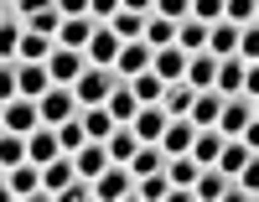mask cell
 <instances>
[{
    "label": "cell",
    "mask_w": 259,
    "mask_h": 202,
    "mask_svg": "<svg viewBox=\"0 0 259 202\" xmlns=\"http://www.w3.org/2000/svg\"><path fill=\"white\" fill-rule=\"evenodd\" d=\"M104 109H109V119H114V125H130V119H135V109H140V99L130 94V83L119 78V83L109 88V99H104Z\"/></svg>",
    "instance_id": "ffe728a7"
},
{
    "label": "cell",
    "mask_w": 259,
    "mask_h": 202,
    "mask_svg": "<svg viewBox=\"0 0 259 202\" xmlns=\"http://www.w3.org/2000/svg\"><path fill=\"white\" fill-rule=\"evenodd\" d=\"M114 52H119V36H114V31L104 26V21H99V26H94V36H89V47H83V57L109 67V62H114Z\"/></svg>",
    "instance_id": "7402d4cb"
},
{
    "label": "cell",
    "mask_w": 259,
    "mask_h": 202,
    "mask_svg": "<svg viewBox=\"0 0 259 202\" xmlns=\"http://www.w3.org/2000/svg\"><path fill=\"white\" fill-rule=\"evenodd\" d=\"M223 192H228V176L218 166H202L197 182H192V202H223Z\"/></svg>",
    "instance_id": "d6986e66"
},
{
    "label": "cell",
    "mask_w": 259,
    "mask_h": 202,
    "mask_svg": "<svg viewBox=\"0 0 259 202\" xmlns=\"http://www.w3.org/2000/svg\"><path fill=\"white\" fill-rule=\"evenodd\" d=\"M57 202H94V182L89 176H73V182L57 192Z\"/></svg>",
    "instance_id": "74e56055"
},
{
    "label": "cell",
    "mask_w": 259,
    "mask_h": 202,
    "mask_svg": "<svg viewBox=\"0 0 259 202\" xmlns=\"http://www.w3.org/2000/svg\"><path fill=\"white\" fill-rule=\"evenodd\" d=\"M6 187L16 202H47V192H41V166L21 161V166H6Z\"/></svg>",
    "instance_id": "277c9868"
},
{
    "label": "cell",
    "mask_w": 259,
    "mask_h": 202,
    "mask_svg": "<svg viewBox=\"0 0 259 202\" xmlns=\"http://www.w3.org/2000/svg\"><path fill=\"white\" fill-rule=\"evenodd\" d=\"M57 47L52 36H41V31H26L21 26V47H16V62H47V52Z\"/></svg>",
    "instance_id": "4316f807"
},
{
    "label": "cell",
    "mask_w": 259,
    "mask_h": 202,
    "mask_svg": "<svg viewBox=\"0 0 259 202\" xmlns=\"http://www.w3.org/2000/svg\"><path fill=\"white\" fill-rule=\"evenodd\" d=\"M94 26H99V21L94 16H62V26H57V47H73V52H83V47H89V36H94Z\"/></svg>",
    "instance_id": "30bf717a"
},
{
    "label": "cell",
    "mask_w": 259,
    "mask_h": 202,
    "mask_svg": "<svg viewBox=\"0 0 259 202\" xmlns=\"http://www.w3.org/2000/svg\"><path fill=\"white\" fill-rule=\"evenodd\" d=\"M47 88H52L47 62H16V94H21V99H41Z\"/></svg>",
    "instance_id": "8fae6325"
},
{
    "label": "cell",
    "mask_w": 259,
    "mask_h": 202,
    "mask_svg": "<svg viewBox=\"0 0 259 202\" xmlns=\"http://www.w3.org/2000/svg\"><path fill=\"white\" fill-rule=\"evenodd\" d=\"M73 176H78V171H73V155H52V161L41 166V192H47V197L57 202V192L68 187Z\"/></svg>",
    "instance_id": "e0dca14e"
},
{
    "label": "cell",
    "mask_w": 259,
    "mask_h": 202,
    "mask_svg": "<svg viewBox=\"0 0 259 202\" xmlns=\"http://www.w3.org/2000/svg\"><path fill=\"white\" fill-rule=\"evenodd\" d=\"M192 135H197V125L192 119H166V130H161V150L166 155H187V145H192Z\"/></svg>",
    "instance_id": "44dd1931"
},
{
    "label": "cell",
    "mask_w": 259,
    "mask_h": 202,
    "mask_svg": "<svg viewBox=\"0 0 259 202\" xmlns=\"http://www.w3.org/2000/svg\"><path fill=\"white\" fill-rule=\"evenodd\" d=\"M218 109H223V94H218V88H197L187 119H192V125H212V119H218Z\"/></svg>",
    "instance_id": "cb8c5ba5"
},
{
    "label": "cell",
    "mask_w": 259,
    "mask_h": 202,
    "mask_svg": "<svg viewBox=\"0 0 259 202\" xmlns=\"http://www.w3.org/2000/svg\"><path fill=\"white\" fill-rule=\"evenodd\" d=\"M16 99V62H0V104Z\"/></svg>",
    "instance_id": "b9f144b4"
},
{
    "label": "cell",
    "mask_w": 259,
    "mask_h": 202,
    "mask_svg": "<svg viewBox=\"0 0 259 202\" xmlns=\"http://www.w3.org/2000/svg\"><path fill=\"white\" fill-rule=\"evenodd\" d=\"M16 47H21V16H6L0 21V62H16Z\"/></svg>",
    "instance_id": "e575fe53"
},
{
    "label": "cell",
    "mask_w": 259,
    "mask_h": 202,
    "mask_svg": "<svg viewBox=\"0 0 259 202\" xmlns=\"http://www.w3.org/2000/svg\"><path fill=\"white\" fill-rule=\"evenodd\" d=\"M78 119H83V135H89V140H104V135L114 130V119H109V109H104V104L78 109Z\"/></svg>",
    "instance_id": "4dcf8cb0"
},
{
    "label": "cell",
    "mask_w": 259,
    "mask_h": 202,
    "mask_svg": "<svg viewBox=\"0 0 259 202\" xmlns=\"http://www.w3.org/2000/svg\"><path fill=\"white\" fill-rule=\"evenodd\" d=\"M130 130H135V140H161V130H166V109H161V104H140L135 119H130Z\"/></svg>",
    "instance_id": "ac0fdd59"
},
{
    "label": "cell",
    "mask_w": 259,
    "mask_h": 202,
    "mask_svg": "<svg viewBox=\"0 0 259 202\" xmlns=\"http://www.w3.org/2000/svg\"><path fill=\"white\" fill-rule=\"evenodd\" d=\"M21 161H26V135L0 130V166H21Z\"/></svg>",
    "instance_id": "836d02e7"
},
{
    "label": "cell",
    "mask_w": 259,
    "mask_h": 202,
    "mask_svg": "<svg viewBox=\"0 0 259 202\" xmlns=\"http://www.w3.org/2000/svg\"><path fill=\"white\" fill-rule=\"evenodd\" d=\"M192 16L212 26V21H223V0H192Z\"/></svg>",
    "instance_id": "60d3db41"
},
{
    "label": "cell",
    "mask_w": 259,
    "mask_h": 202,
    "mask_svg": "<svg viewBox=\"0 0 259 202\" xmlns=\"http://www.w3.org/2000/svg\"><path fill=\"white\" fill-rule=\"evenodd\" d=\"M212 125H218L223 135H244L249 125H259V104H254V94H228Z\"/></svg>",
    "instance_id": "7a4b0ae2"
},
{
    "label": "cell",
    "mask_w": 259,
    "mask_h": 202,
    "mask_svg": "<svg viewBox=\"0 0 259 202\" xmlns=\"http://www.w3.org/2000/svg\"><path fill=\"white\" fill-rule=\"evenodd\" d=\"M207 52L212 57H233L239 52V26H233V21H212L207 26Z\"/></svg>",
    "instance_id": "603a6c76"
},
{
    "label": "cell",
    "mask_w": 259,
    "mask_h": 202,
    "mask_svg": "<svg viewBox=\"0 0 259 202\" xmlns=\"http://www.w3.org/2000/svg\"><path fill=\"white\" fill-rule=\"evenodd\" d=\"M192 94H197L192 83H166V94H161V109H166V119H187V109H192Z\"/></svg>",
    "instance_id": "83f0119b"
},
{
    "label": "cell",
    "mask_w": 259,
    "mask_h": 202,
    "mask_svg": "<svg viewBox=\"0 0 259 202\" xmlns=\"http://www.w3.org/2000/svg\"><path fill=\"white\" fill-rule=\"evenodd\" d=\"M218 150H223V130H218V125H197V135H192L187 155H192L197 166H212V161H218Z\"/></svg>",
    "instance_id": "4fadbf2b"
},
{
    "label": "cell",
    "mask_w": 259,
    "mask_h": 202,
    "mask_svg": "<svg viewBox=\"0 0 259 202\" xmlns=\"http://www.w3.org/2000/svg\"><path fill=\"white\" fill-rule=\"evenodd\" d=\"M21 26H26V31H41V36H57V26H62V11H57V6H47V11H31V16H21Z\"/></svg>",
    "instance_id": "d6a6232c"
},
{
    "label": "cell",
    "mask_w": 259,
    "mask_h": 202,
    "mask_svg": "<svg viewBox=\"0 0 259 202\" xmlns=\"http://www.w3.org/2000/svg\"><path fill=\"white\" fill-rule=\"evenodd\" d=\"M52 155H62V145H57V125H36V130H26V161H31V166H47Z\"/></svg>",
    "instance_id": "ba28073f"
},
{
    "label": "cell",
    "mask_w": 259,
    "mask_h": 202,
    "mask_svg": "<svg viewBox=\"0 0 259 202\" xmlns=\"http://www.w3.org/2000/svg\"><path fill=\"white\" fill-rule=\"evenodd\" d=\"M36 109H41V125H62V119H73V114H78V99H73V88H68V83H52L47 94L36 99Z\"/></svg>",
    "instance_id": "5b68a950"
},
{
    "label": "cell",
    "mask_w": 259,
    "mask_h": 202,
    "mask_svg": "<svg viewBox=\"0 0 259 202\" xmlns=\"http://www.w3.org/2000/svg\"><path fill=\"white\" fill-rule=\"evenodd\" d=\"M11 6H16V0H11Z\"/></svg>",
    "instance_id": "c3c4849f"
},
{
    "label": "cell",
    "mask_w": 259,
    "mask_h": 202,
    "mask_svg": "<svg viewBox=\"0 0 259 202\" xmlns=\"http://www.w3.org/2000/svg\"><path fill=\"white\" fill-rule=\"evenodd\" d=\"M47 6H57V0H16L11 11H16V16H31V11H47Z\"/></svg>",
    "instance_id": "ee69618b"
},
{
    "label": "cell",
    "mask_w": 259,
    "mask_h": 202,
    "mask_svg": "<svg viewBox=\"0 0 259 202\" xmlns=\"http://www.w3.org/2000/svg\"><path fill=\"white\" fill-rule=\"evenodd\" d=\"M94 202H135V176H130V166H104L94 176Z\"/></svg>",
    "instance_id": "3957f363"
},
{
    "label": "cell",
    "mask_w": 259,
    "mask_h": 202,
    "mask_svg": "<svg viewBox=\"0 0 259 202\" xmlns=\"http://www.w3.org/2000/svg\"><path fill=\"white\" fill-rule=\"evenodd\" d=\"M182 67H187V52L177 42H166V47H150V73L166 78V83H182Z\"/></svg>",
    "instance_id": "9c48e42d"
},
{
    "label": "cell",
    "mask_w": 259,
    "mask_h": 202,
    "mask_svg": "<svg viewBox=\"0 0 259 202\" xmlns=\"http://www.w3.org/2000/svg\"><path fill=\"white\" fill-rule=\"evenodd\" d=\"M150 16H166V21H182V16H192V0H150Z\"/></svg>",
    "instance_id": "f35d334b"
},
{
    "label": "cell",
    "mask_w": 259,
    "mask_h": 202,
    "mask_svg": "<svg viewBox=\"0 0 259 202\" xmlns=\"http://www.w3.org/2000/svg\"><path fill=\"white\" fill-rule=\"evenodd\" d=\"M83 140H89V135H83V119H78V114L57 125V145H62V155H73V150H78Z\"/></svg>",
    "instance_id": "d590c367"
},
{
    "label": "cell",
    "mask_w": 259,
    "mask_h": 202,
    "mask_svg": "<svg viewBox=\"0 0 259 202\" xmlns=\"http://www.w3.org/2000/svg\"><path fill=\"white\" fill-rule=\"evenodd\" d=\"M140 42H145V47H166V42H177V21H166V16H150V11H145Z\"/></svg>",
    "instance_id": "f1b7e54d"
},
{
    "label": "cell",
    "mask_w": 259,
    "mask_h": 202,
    "mask_svg": "<svg viewBox=\"0 0 259 202\" xmlns=\"http://www.w3.org/2000/svg\"><path fill=\"white\" fill-rule=\"evenodd\" d=\"M124 83H130V94H135L140 104H161V94H166V78H156L150 67H145V73H135V78H124Z\"/></svg>",
    "instance_id": "f546056e"
},
{
    "label": "cell",
    "mask_w": 259,
    "mask_h": 202,
    "mask_svg": "<svg viewBox=\"0 0 259 202\" xmlns=\"http://www.w3.org/2000/svg\"><path fill=\"white\" fill-rule=\"evenodd\" d=\"M114 11H119V0H89V16L94 21H109Z\"/></svg>",
    "instance_id": "7bdbcfd3"
},
{
    "label": "cell",
    "mask_w": 259,
    "mask_h": 202,
    "mask_svg": "<svg viewBox=\"0 0 259 202\" xmlns=\"http://www.w3.org/2000/svg\"><path fill=\"white\" fill-rule=\"evenodd\" d=\"M239 57L244 62H259V26H254V21L239 26Z\"/></svg>",
    "instance_id": "ab89813d"
},
{
    "label": "cell",
    "mask_w": 259,
    "mask_h": 202,
    "mask_svg": "<svg viewBox=\"0 0 259 202\" xmlns=\"http://www.w3.org/2000/svg\"><path fill=\"white\" fill-rule=\"evenodd\" d=\"M119 11H140V16H145V11H150V0H119Z\"/></svg>",
    "instance_id": "bcb514c9"
},
{
    "label": "cell",
    "mask_w": 259,
    "mask_h": 202,
    "mask_svg": "<svg viewBox=\"0 0 259 202\" xmlns=\"http://www.w3.org/2000/svg\"><path fill=\"white\" fill-rule=\"evenodd\" d=\"M41 125V109H36V99H6L0 104V130H16V135H26V130H36Z\"/></svg>",
    "instance_id": "52a82bcc"
},
{
    "label": "cell",
    "mask_w": 259,
    "mask_h": 202,
    "mask_svg": "<svg viewBox=\"0 0 259 202\" xmlns=\"http://www.w3.org/2000/svg\"><path fill=\"white\" fill-rule=\"evenodd\" d=\"M254 16H259V0H223V21H233V26H249Z\"/></svg>",
    "instance_id": "8d00e7d4"
},
{
    "label": "cell",
    "mask_w": 259,
    "mask_h": 202,
    "mask_svg": "<svg viewBox=\"0 0 259 202\" xmlns=\"http://www.w3.org/2000/svg\"><path fill=\"white\" fill-rule=\"evenodd\" d=\"M114 73L119 78H135V73H145V67H150V47H145V42H119V52H114Z\"/></svg>",
    "instance_id": "5bb4252c"
},
{
    "label": "cell",
    "mask_w": 259,
    "mask_h": 202,
    "mask_svg": "<svg viewBox=\"0 0 259 202\" xmlns=\"http://www.w3.org/2000/svg\"><path fill=\"white\" fill-rule=\"evenodd\" d=\"M83 62H89V57L73 52V47H52V52H47V78H52V83H73V78L83 73Z\"/></svg>",
    "instance_id": "7c38bea8"
},
{
    "label": "cell",
    "mask_w": 259,
    "mask_h": 202,
    "mask_svg": "<svg viewBox=\"0 0 259 202\" xmlns=\"http://www.w3.org/2000/svg\"><path fill=\"white\" fill-rule=\"evenodd\" d=\"M62 16H89V0H57Z\"/></svg>",
    "instance_id": "f6af8a7d"
},
{
    "label": "cell",
    "mask_w": 259,
    "mask_h": 202,
    "mask_svg": "<svg viewBox=\"0 0 259 202\" xmlns=\"http://www.w3.org/2000/svg\"><path fill=\"white\" fill-rule=\"evenodd\" d=\"M135 145H140V140H135V130H130V125H114L109 135H104V150H109L114 166H124L130 155H135Z\"/></svg>",
    "instance_id": "d4e9b609"
},
{
    "label": "cell",
    "mask_w": 259,
    "mask_h": 202,
    "mask_svg": "<svg viewBox=\"0 0 259 202\" xmlns=\"http://www.w3.org/2000/svg\"><path fill=\"white\" fill-rule=\"evenodd\" d=\"M212 73H218V57H212L207 47H202V52H187L182 83H192V88H212Z\"/></svg>",
    "instance_id": "2e32d148"
},
{
    "label": "cell",
    "mask_w": 259,
    "mask_h": 202,
    "mask_svg": "<svg viewBox=\"0 0 259 202\" xmlns=\"http://www.w3.org/2000/svg\"><path fill=\"white\" fill-rule=\"evenodd\" d=\"M114 83H119L114 67H104V62H83V73H78L68 88H73L78 109H89V104H104V99H109V88H114Z\"/></svg>",
    "instance_id": "6da1fadb"
},
{
    "label": "cell",
    "mask_w": 259,
    "mask_h": 202,
    "mask_svg": "<svg viewBox=\"0 0 259 202\" xmlns=\"http://www.w3.org/2000/svg\"><path fill=\"white\" fill-rule=\"evenodd\" d=\"M6 16H16V11H11V0H0V21H6Z\"/></svg>",
    "instance_id": "7dc6e473"
},
{
    "label": "cell",
    "mask_w": 259,
    "mask_h": 202,
    "mask_svg": "<svg viewBox=\"0 0 259 202\" xmlns=\"http://www.w3.org/2000/svg\"><path fill=\"white\" fill-rule=\"evenodd\" d=\"M177 47H182V52H202V47H207V21L182 16V21H177Z\"/></svg>",
    "instance_id": "484cf974"
},
{
    "label": "cell",
    "mask_w": 259,
    "mask_h": 202,
    "mask_svg": "<svg viewBox=\"0 0 259 202\" xmlns=\"http://www.w3.org/2000/svg\"><path fill=\"white\" fill-rule=\"evenodd\" d=\"M249 67L254 62H244L239 52L233 57H218V73H212V88L228 99V94H249Z\"/></svg>",
    "instance_id": "8992f818"
},
{
    "label": "cell",
    "mask_w": 259,
    "mask_h": 202,
    "mask_svg": "<svg viewBox=\"0 0 259 202\" xmlns=\"http://www.w3.org/2000/svg\"><path fill=\"white\" fill-rule=\"evenodd\" d=\"M104 26H109L119 42H140V26H145V16H140V11H114L109 21H104Z\"/></svg>",
    "instance_id": "1f68e13d"
},
{
    "label": "cell",
    "mask_w": 259,
    "mask_h": 202,
    "mask_svg": "<svg viewBox=\"0 0 259 202\" xmlns=\"http://www.w3.org/2000/svg\"><path fill=\"white\" fill-rule=\"evenodd\" d=\"M104 166H109V150H104V140H83V145L73 150V171H78V176H89V182H94Z\"/></svg>",
    "instance_id": "9a60e30c"
}]
</instances>
